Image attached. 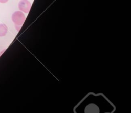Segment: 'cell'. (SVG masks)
<instances>
[{"label":"cell","instance_id":"6da1fadb","mask_svg":"<svg viewBox=\"0 0 131 113\" xmlns=\"http://www.w3.org/2000/svg\"><path fill=\"white\" fill-rule=\"evenodd\" d=\"M25 16L24 14L19 11H16L14 12L12 15V20L14 23L16 28L19 27V28L21 27V25L25 22Z\"/></svg>","mask_w":131,"mask_h":113},{"label":"cell","instance_id":"7a4b0ae2","mask_svg":"<svg viewBox=\"0 0 131 113\" xmlns=\"http://www.w3.org/2000/svg\"><path fill=\"white\" fill-rule=\"evenodd\" d=\"M31 4L28 0H21L18 3V8L20 10L28 13L29 12Z\"/></svg>","mask_w":131,"mask_h":113},{"label":"cell","instance_id":"277c9868","mask_svg":"<svg viewBox=\"0 0 131 113\" xmlns=\"http://www.w3.org/2000/svg\"><path fill=\"white\" fill-rule=\"evenodd\" d=\"M9 0H0V3H6L8 2Z\"/></svg>","mask_w":131,"mask_h":113},{"label":"cell","instance_id":"3957f363","mask_svg":"<svg viewBox=\"0 0 131 113\" xmlns=\"http://www.w3.org/2000/svg\"><path fill=\"white\" fill-rule=\"evenodd\" d=\"M8 32V27L4 24H0V36H4L6 35Z\"/></svg>","mask_w":131,"mask_h":113}]
</instances>
